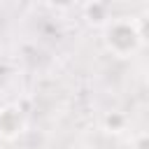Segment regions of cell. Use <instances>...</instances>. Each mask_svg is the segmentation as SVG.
<instances>
[{
  "mask_svg": "<svg viewBox=\"0 0 149 149\" xmlns=\"http://www.w3.org/2000/svg\"><path fill=\"white\" fill-rule=\"evenodd\" d=\"M137 42H140L137 30H135L130 23H126V21H116V23L109 28V33H107V44H109V49H112L114 54H119V56L133 51V49L137 47Z\"/></svg>",
  "mask_w": 149,
  "mask_h": 149,
  "instance_id": "1",
  "label": "cell"
},
{
  "mask_svg": "<svg viewBox=\"0 0 149 149\" xmlns=\"http://www.w3.org/2000/svg\"><path fill=\"white\" fill-rule=\"evenodd\" d=\"M19 128H21V116H19V112L16 109H0V133L2 135H16L19 133Z\"/></svg>",
  "mask_w": 149,
  "mask_h": 149,
  "instance_id": "2",
  "label": "cell"
},
{
  "mask_svg": "<svg viewBox=\"0 0 149 149\" xmlns=\"http://www.w3.org/2000/svg\"><path fill=\"white\" fill-rule=\"evenodd\" d=\"M137 35H140L142 40H147V42H149V19H144V21L140 23V28H137Z\"/></svg>",
  "mask_w": 149,
  "mask_h": 149,
  "instance_id": "3",
  "label": "cell"
}]
</instances>
